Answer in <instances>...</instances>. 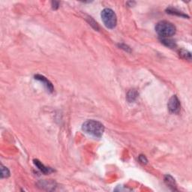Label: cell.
Returning a JSON list of instances; mask_svg holds the SVG:
<instances>
[{
  "label": "cell",
  "instance_id": "obj_1",
  "mask_svg": "<svg viewBox=\"0 0 192 192\" xmlns=\"http://www.w3.org/2000/svg\"><path fill=\"white\" fill-rule=\"evenodd\" d=\"M82 129L84 132L95 137H101L104 131V126L100 122L93 120H87L83 124Z\"/></svg>",
  "mask_w": 192,
  "mask_h": 192
},
{
  "label": "cell",
  "instance_id": "obj_2",
  "mask_svg": "<svg viewBox=\"0 0 192 192\" xmlns=\"http://www.w3.org/2000/svg\"><path fill=\"white\" fill-rule=\"evenodd\" d=\"M155 31L161 38H169L176 33V26L168 21H160L156 24Z\"/></svg>",
  "mask_w": 192,
  "mask_h": 192
},
{
  "label": "cell",
  "instance_id": "obj_3",
  "mask_svg": "<svg viewBox=\"0 0 192 192\" xmlns=\"http://www.w3.org/2000/svg\"><path fill=\"white\" fill-rule=\"evenodd\" d=\"M102 19L104 24L108 29H113L117 24V17L115 12L110 8H104L102 11Z\"/></svg>",
  "mask_w": 192,
  "mask_h": 192
},
{
  "label": "cell",
  "instance_id": "obj_4",
  "mask_svg": "<svg viewBox=\"0 0 192 192\" xmlns=\"http://www.w3.org/2000/svg\"><path fill=\"white\" fill-rule=\"evenodd\" d=\"M168 107L169 110L172 113H178L180 110V102L176 95H173L169 100Z\"/></svg>",
  "mask_w": 192,
  "mask_h": 192
},
{
  "label": "cell",
  "instance_id": "obj_5",
  "mask_svg": "<svg viewBox=\"0 0 192 192\" xmlns=\"http://www.w3.org/2000/svg\"><path fill=\"white\" fill-rule=\"evenodd\" d=\"M35 79L37 80H39L40 82L42 83L44 85V87L47 88V89L49 91V92H54V86H53V84L51 83V82H50V81L48 80L45 77H44V76H42V75H40V74H37V75L35 76Z\"/></svg>",
  "mask_w": 192,
  "mask_h": 192
},
{
  "label": "cell",
  "instance_id": "obj_6",
  "mask_svg": "<svg viewBox=\"0 0 192 192\" xmlns=\"http://www.w3.org/2000/svg\"><path fill=\"white\" fill-rule=\"evenodd\" d=\"M33 161H34L35 165V166L37 167V168H39L43 173H44V174H49V173H50L51 172L54 171V170H53L50 168H47V167L44 166V165L41 163L40 161L35 159Z\"/></svg>",
  "mask_w": 192,
  "mask_h": 192
},
{
  "label": "cell",
  "instance_id": "obj_7",
  "mask_svg": "<svg viewBox=\"0 0 192 192\" xmlns=\"http://www.w3.org/2000/svg\"><path fill=\"white\" fill-rule=\"evenodd\" d=\"M137 96H138V92H137L136 89H131L127 93V100L128 102L131 103L136 100Z\"/></svg>",
  "mask_w": 192,
  "mask_h": 192
},
{
  "label": "cell",
  "instance_id": "obj_8",
  "mask_svg": "<svg viewBox=\"0 0 192 192\" xmlns=\"http://www.w3.org/2000/svg\"><path fill=\"white\" fill-rule=\"evenodd\" d=\"M161 42L163 44H164L166 47H168L170 48H175L176 47V44L175 41L172 39H168V38H161L160 39Z\"/></svg>",
  "mask_w": 192,
  "mask_h": 192
},
{
  "label": "cell",
  "instance_id": "obj_9",
  "mask_svg": "<svg viewBox=\"0 0 192 192\" xmlns=\"http://www.w3.org/2000/svg\"><path fill=\"white\" fill-rule=\"evenodd\" d=\"M164 182L167 185H168L170 188H172V189H176V183H175V179L170 175H167L164 177Z\"/></svg>",
  "mask_w": 192,
  "mask_h": 192
},
{
  "label": "cell",
  "instance_id": "obj_10",
  "mask_svg": "<svg viewBox=\"0 0 192 192\" xmlns=\"http://www.w3.org/2000/svg\"><path fill=\"white\" fill-rule=\"evenodd\" d=\"M167 12H168V14H173V15H178L180 17H188V16L185 15V14H183V12H181V11H178V10L175 9V8H168V9H167Z\"/></svg>",
  "mask_w": 192,
  "mask_h": 192
},
{
  "label": "cell",
  "instance_id": "obj_11",
  "mask_svg": "<svg viewBox=\"0 0 192 192\" xmlns=\"http://www.w3.org/2000/svg\"><path fill=\"white\" fill-rule=\"evenodd\" d=\"M179 56H181L182 57L184 58L185 59H188V60H191V53L188 52V50H181L179 51Z\"/></svg>",
  "mask_w": 192,
  "mask_h": 192
},
{
  "label": "cell",
  "instance_id": "obj_12",
  "mask_svg": "<svg viewBox=\"0 0 192 192\" xmlns=\"http://www.w3.org/2000/svg\"><path fill=\"white\" fill-rule=\"evenodd\" d=\"M10 176V171L8 169L3 165H1V178H8Z\"/></svg>",
  "mask_w": 192,
  "mask_h": 192
},
{
  "label": "cell",
  "instance_id": "obj_13",
  "mask_svg": "<svg viewBox=\"0 0 192 192\" xmlns=\"http://www.w3.org/2000/svg\"><path fill=\"white\" fill-rule=\"evenodd\" d=\"M139 161H140V163L142 164H146L147 161H148L144 155H140V157H139Z\"/></svg>",
  "mask_w": 192,
  "mask_h": 192
},
{
  "label": "cell",
  "instance_id": "obj_14",
  "mask_svg": "<svg viewBox=\"0 0 192 192\" xmlns=\"http://www.w3.org/2000/svg\"><path fill=\"white\" fill-rule=\"evenodd\" d=\"M59 2H56V1H53L52 2V8L53 9L56 10L59 8Z\"/></svg>",
  "mask_w": 192,
  "mask_h": 192
},
{
  "label": "cell",
  "instance_id": "obj_15",
  "mask_svg": "<svg viewBox=\"0 0 192 192\" xmlns=\"http://www.w3.org/2000/svg\"><path fill=\"white\" fill-rule=\"evenodd\" d=\"M120 47L122 48V49H124L125 50H127V51H129V50H130V48H129L128 46H125V45H124V44H120Z\"/></svg>",
  "mask_w": 192,
  "mask_h": 192
}]
</instances>
